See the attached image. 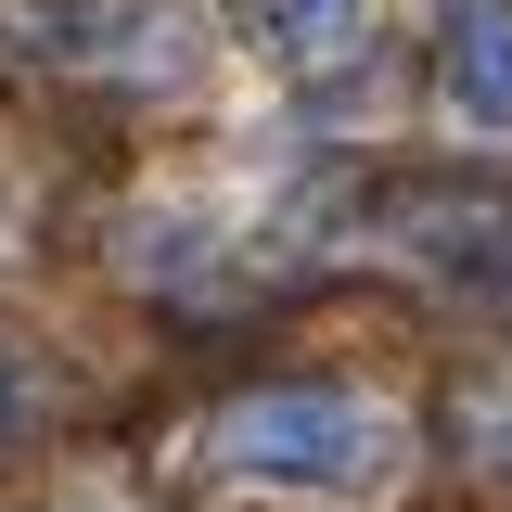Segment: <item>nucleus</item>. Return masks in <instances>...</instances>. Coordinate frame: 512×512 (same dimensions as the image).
Wrapping results in <instances>:
<instances>
[{"mask_svg": "<svg viewBox=\"0 0 512 512\" xmlns=\"http://www.w3.org/2000/svg\"><path fill=\"white\" fill-rule=\"evenodd\" d=\"M116 256H128V282H205V269H218V218H192V205H141Z\"/></svg>", "mask_w": 512, "mask_h": 512, "instance_id": "4", "label": "nucleus"}, {"mask_svg": "<svg viewBox=\"0 0 512 512\" xmlns=\"http://www.w3.org/2000/svg\"><path fill=\"white\" fill-rule=\"evenodd\" d=\"M359 13H372V0H244L256 52H282V64H333L359 39Z\"/></svg>", "mask_w": 512, "mask_h": 512, "instance_id": "5", "label": "nucleus"}, {"mask_svg": "<svg viewBox=\"0 0 512 512\" xmlns=\"http://www.w3.org/2000/svg\"><path fill=\"white\" fill-rule=\"evenodd\" d=\"M397 244L423 256V269H448L461 295L512 308V205L500 192H423V205L397 218Z\"/></svg>", "mask_w": 512, "mask_h": 512, "instance_id": "3", "label": "nucleus"}, {"mask_svg": "<svg viewBox=\"0 0 512 512\" xmlns=\"http://www.w3.org/2000/svg\"><path fill=\"white\" fill-rule=\"evenodd\" d=\"M474 474H500V487H512V410H474Z\"/></svg>", "mask_w": 512, "mask_h": 512, "instance_id": "6", "label": "nucleus"}, {"mask_svg": "<svg viewBox=\"0 0 512 512\" xmlns=\"http://www.w3.org/2000/svg\"><path fill=\"white\" fill-rule=\"evenodd\" d=\"M436 103L512 141V0H436Z\"/></svg>", "mask_w": 512, "mask_h": 512, "instance_id": "2", "label": "nucleus"}, {"mask_svg": "<svg viewBox=\"0 0 512 512\" xmlns=\"http://www.w3.org/2000/svg\"><path fill=\"white\" fill-rule=\"evenodd\" d=\"M205 448H218L231 487H308V500H346V487L397 474V423L346 384H244Z\"/></svg>", "mask_w": 512, "mask_h": 512, "instance_id": "1", "label": "nucleus"}]
</instances>
